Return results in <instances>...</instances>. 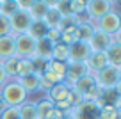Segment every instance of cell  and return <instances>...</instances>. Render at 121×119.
Listing matches in <instances>:
<instances>
[{"mask_svg":"<svg viewBox=\"0 0 121 119\" xmlns=\"http://www.w3.org/2000/svg\"><path fill=\"white\" fill-rule=\"evenodd\" d=\"M2 68H4L7 78H16V66H18V57H9L5 60H0Z\"/></svg>","mask_w":121,"mask_h":119,"instance_id":"obj_30","label":"cell"},{"mask_svg":"<svg viewBox=\"0 0 121 119\" xmlns=\"http://www.w3.org/2000/svg\"><path fill=\"white\" fill-rule=\"evenodd\" d=\"M93 32H95V25L91 21H78V25L73 30V39L80 43H87L93 36Z\"/></svg>","mask_w":121,"mask_h":119,"instance_id":"obj_13","label":"cell"},{"mask_svg":"<svg viewBox=\"0 0 121 119\" xmlns=\"http://www.w3.org/2000/svg\"><path fill=\"white\" fill-rule=\"evenodd\" d=\"M77 25H78V18H77V16H73V14L62 16L60 25H59V30H60V34H71V36H73V30H75Z\"/></svg>","mask_w":121,"mask_h":119,"instance_id":"obj_24","label":"cell"},{"mask_svg":"<svg viewBox=\"0 0 121 119\" xmlns=\"http://www.w3.org/2000/svg\"><path fill=\"white\" fill-rule=\"evenodd\" d=\"M93 76H95L96 84H98V87L102 91L114 89V87H117L121 84V68L107 64L103 69H100L98 73H95Z\"/></svg>","mask_w":121,"mask_h":119,"instance_id":"obj_3","label":"cell"},{"mask_svg":"<svg viewBox=\"0 0 121 119\" xmlns=\"http://www.w3.org/2000/svg\"><path fill=\"white\" fill-rule=\"evenodd\" d=\"M60 20H62V14L53 7V2H52V7L46 11L45 18H43V23L46 25V29H59Z\"/></svg>","mask_w":121,"mask_h":119,"instance_id":"obj_17","label":"cell"},{"mask_svg":"<svg viewBox=\"0 0 121 119\" xmlns=\"http://www.w3.org/2000/svg\"><path fill=\"white\" fill-rule=\"evenodd\" d=\"M0 100L5 107H20L27 101V93L20 87L16 80H11L0 89Z\"/></svg>","mask_w":121,"mask_h":119,"instance_id":"obj_1","label":"cell"},{"mask_svg":"<svg viewBox=\"0 0 121 119\" xmlns=\"http://www.w3.org/2000/svg\"><path fill=\"white\" fill-rule=\"evenodd\" d=\"M20 119H38V112H36V103L25 101L18 107Z\"/></svg>","mask_w":121,"mask_h":119,"instance_id":"obj_25","label":"cell"},{"mask_svg":"<svg viewBox=\"0 0 121 119\" xmlns=\"http://www.w3.org/2000/svg\"><path fill=\"white\" fill-rule=\"evenodd\" d=\"M73 114L77 119H98V105L95 101H82Z\"/></svg>","mask_w":121,"mask_h":119,"instance_id":"obj_11","label":"cell"},{"mask_svg":"<svg viewBox=\"0 0 121 119\" xmlns=\"http://www.w3.org/2000/svg\"><path fill=\"white\" fill-rule=\"evenodd\" d=\"M46 39H48L52 45H55V43H59L60 41V30L59 29H48L46 30Z\"/></svg>","mask_w":121,"mask_h":119,"instance_id":"obj_34","label":"cell"},{"mask_svg":"<svg viewBox=\"0 0 121 119\" xmlns=\"http://www.w3.org/2000/svg\"><path fill=\"white\" fill-rule=\"evenodd\" d=\"M68 57H69V46L62 45V43H55L52 46V57H50V60L68 62Z\"/></svg>","mask_w":121,"mask_h":119,"instance_id":"obj_22","label":"cell"},{"mask_svg":"<svg viewBox=\"0 0 121 119\" xmlns=\"http://www.w3.org/2000/svg\"><path fill=\"white\" fill-rule=\"evenodd\" d=\"M62 119H77V117H75V114H73V110H71V112H68V114H64Z\"/></svg>","mask_w":121,"mask_h":119,"instance_id":"obj_37","label":"cell"},{"mask_svg":"<svg viewBox=\"0 0 121 119\" xmlns=\"http://www.w3.org/2000/svg\"><path fill=\"white\" fill-rule=\"evenodd\" d=\"M89 55H91V50H89V46H87V43L75 41L71 46H69L68 62H86Z\"/></svg>","mask_w":121,"mask_h":119,"instance_id":"obj_9","label":"cell"},{"mask_svg":"<svg viewBox=\"0 0 121 119\" xmlns=\"http://www.w3.org/2000/svg\"><path fill=\"white\" fill-rule=\"evenodd\" d=\"M95 29H98V30H102V32H105V34H109V36H117L119 34V30H121V18H119V13L117 11H109L107 14H103L102 18L96 21V25H95Z\"/></svg>","mask_w":121,"mask_h":119,"instance_id":"obj_4","label":"cell"},{"mask_svg":"<svg viewBox=\"0 0 121 119\" xmlns=\"http://www.w3.org/2000/svg\"><path fill=\"white\" fill-rule=\"evenodd\" d=\"M46 25L43 21H32V25H30V29H29V36L34 39V41H38V39H43V37L46 36Z\"/></svg>","mask_w":121,"mask_h":119,"instance_id":"obj_27","label":"cell"},{"mask_svg":"<svg viewBox=\"0 0 121 119\" xmlns=\"http://www.w3.org/2000/svg\"><path fill=\"white\" fill-rule=\"evenodd\" d=\"M112 5L114 4L109 0H89L86 2V16L89 18V21H98L103 14L112 11Z\"/></svg>","mask_w":121,"mask_h":119,"instance_id":"obj_7","label":"cell"},{"mask_svg":"<svg viewBox=\"0 0 121 119\" xmlns=\"http://www.w3.org/2000/svg\"><path fill=\"white\" fill-rule=\"evenodd\" d=\"M66 101H68V103H69V107H71L73 110H75V108L78 107V105L82 103L84 100H82V96H80V94L77 93L75 89H69V93H68V98H66Z\"/></svg>","mask_w":121,"mask_h":119,"instance_id":"obj_32","label":"cell"},{"mask_svg":"<svg viewBox=\"0 0 121 119\" xmlns=\"http://www.w3.org/2000/svg\"><path fill=\"white\" fill-rule=\"evenodd\" d=\"M38 76H39V89L46 91V93H48V91L52 89L55 84H59V82H60V80L52 73V71H43V73H41V75H38Z\"/></svg>","mask_w":121,"mask_h":119,"instance_id":"obj_23","label":"cell"},{"mask_svg":"<svg viewBox=\"0 0 121 119\" xmlns=\"http://www.w3.org/2000/svg\"><path fill=\"white\" fill-rule=\"evenodd\" d=\"M18 0H0V14L5 18H11L16 11H18Z\"/></svg>","mask_w":121,"mask_h":119,"instance_id":"obj_26","label":"cell"},{"mask_svg":"<svg viewBox=\"0 0 121 119\" xmlns=\"http://www.w3.org/2000/svg\"><path fill=\"white\" fill-rule=\"evenodd\" d=\"M69 89H71V87H68L64 82L55 84V85H53L52 89L48 91V100L52 101V103H57V101H64L66 98H68Z\"/></svg>","mask_w":121,"mask_h":119,"instance_id":"obj_15","label":"cell"},{"mask_svg":"<svg viewBox=\"0 0 121 119\" xmlns=\"http://www.w3.org/2000/svg\"><path fill=\"white\" fill-rule=\"evenodd\" d=\"M34 69H32V62L30 59H18V66H16V78L27 76V75H32ZM14 78V80H16Z\"/></svg>","mask_w":121,"mask_h":119,"instance_id":"obj_29","label":"cell"},{"mask_svg":"<svg viewBox=\"0 0 121 119\" xmlns=\"http://www.w3.org/2000/svg\"><path fill=\"white\" fill-rule=\"evenodd\" d=\"M7 34H11L9 20L5 18V16H2V14H0V37H2V36H7Z\"/></svg>","mask_w":121,"mask_h":119,"instance_id":"obj_35","label":"cell"},{"mask_svg":"<svg viewBox=\"0 0 121 119\" xmlns=\"http://www.w3.org/2000/svg\"><path fill=\"white\" fill-rule=\"evenodd\" d=\"M112 43H114V37L112 36H109V34L102 32V30H98V29H95L91 39L87 41V46H89L91 52H95V53H105Z\"/></svg>","mask_w":121,"mask_h":119,"instance_id":"obj_8","label":"cell"},{"mask_svg":"<svg viewBox=\"0 0 121 119\" xmlns=\"http://www.w3.org/2000/svg\"><path fill=\"white\" fill-rule=\"evenodd\" d=\"M50 7H52V2H48V0H32L27 13L30 14L32 21H43V18H45L46 11Z\"/></svg>","mask_w":121,"mask_h":119,"instance_id":"obj_10","label":"cell"},{"mask_svg":"<svg viewBox=\"0 0 121 119\" xmlns=\"http://www.w3.org/2000/svg\"><path fill=\"white\" fill-rule=\"evenodd\" d=\"M16 82L20 84V87H22L27 94L39 91V76H38L36 73L27 75V76H22V78H16Z\"/></svg>","mask_w":121,"mask_h":119,"instance_id":"obj_16","label":"cell"},{"mask_svg":"<svg viewBox=\"0 0 121 119\" xmlns=\"http://www.w3.org/2000/svg\"><path fill=\"white\" fill-rule=\"evenodd\" d=\"M36 112H38V119H50L53 114V103L45 98V100H39L36 103Z\"/></svg>","mask_w":121,"mask_h":119,"instance_id":"obj_21","label":"cell"},{"mask_svg":"<svg viewBox=\"0 0 121 119\" xmlns=\"http://www.w3.org/2000/svg\"><path fill=\"white\" fill-rule=\"evenodd\" d=\"M52 46H53V45L46 39V37L38 39V41H36V52H34V55H36V57H41V59L50 60V57H52Z\"/></svg>","mask_w":121,"mask_h":119,"instance_id":"obj_19","label":"cell"},{"mask_svg":"<svg viewBox=\"0 0 121 119\" xmlns=\"http://www.w3.org/2000/svg\"><path fill=\"white\" fill-rule=\"evenodd\" d=\"M107 64H109V62H107V55H105V53H95V52H91V55L87 57V60H86L87 73L95 75V73H98L100 69H103Z\"/></svg>","mask_w":121,"mask_h":119,"instance_id":"obj_12","label":"cell"},{"mask_svg":"<svg viewBox=\"0 0 121 119\" xmlns=\"http://www.w3.org/2000/svg\"><path fill=\"white\" fill-rule=\"evenodd\" d=\"M32 25V18L27 11L18 9L14 14L9 18V27H11V34L13 36H20V34H27Z\"/></svg>","mask_w":121,"mask_h":119,"instance_id":"obj_6","label":"cell"},{"mask_svg":"<svg viewBox=\"0 0 121 119\" xmlns=\"http://www.w3.org/2000/svg\"><path fill=\"white\" fill-rule=\"evenodd\" d=\"M9 57H14V36L13 34L0 37V60H5Z\"/></svg>","mask_w":121,"mask_h":119,"instance_id":"obj_14","label":"cell"},{"mask_svg":"<svg viewBox=\"0 0 121 119\" xmlns=\"http://www.w3.org/2000/svg\"><path fill=\"white\" fill-rule=\"evenodd\" d=\"M7 75H5V71H4V68H2V64H0V89H2V87L5 85V84H7Z\"/></svg>","mask_w":121,"mask_h":119,"instance_id":"obj_36","label":"cell"},{"mask_svg":"<svg viewBox=\"0 0 121 119\" xmlns=\"http://www.w3.org/2000/svg\"><path fill=\"white\" fill-rule=\"evenodd\" d=\"M46 71H52L60 82H64L66 75H68V62H59V60H48Z\"/></svg>","mask_w":121,"mask_h":119,"instance_id":"obj_20","label":"cell"},{"mask_svg":"<svg viewBox=\"0 0 121 119\" xmlns=\"http://www.w3.org/2000/svg\"><path fill=\"white\" fill-rule=\"evenodd\" d=\"M69 13L73 16H84L86 14V2L82 0H69Z\"/></svg>","mask_w":121,"mask_h":119,"instance_id":"obj_31","label":"cell"},{"mask_svg":"<svg viewBox=\"0 0 121 119\" xmlns=\"http://www.w3.org/2000/svg\"><path fill=\"white\" fill-rule=\"evenodd\" d=\"M71 89H75L77 93L82 96L84 101H98L100 93H102V89L98 87V84H96L93 75H84V76H80Z\"/></svg>","mask_w":121,"mask_h":119,"instance_id":"obj_2","label":"cell"},{"mask_svg":"<svg viewBox=\"0 0 121 119\" xmlns=\"http://www.w3.org/2000/svg\"><path fill=\"white\" fill-rule=\"evenodd\" d=\"M0 119H20L18 107H5L0 112Z\"/></svg>","mask_w":121,"mask_h":119,"instance_id":"obj_33","label":"cell"},{"mask_svg":"<svg viewBox=\"0 0 121 119\" xmlns=\"http://www.w3.org/2000/svg\"><path fill=\"white\" fill-rule=\"evenodd\" d=\"M105 55H107V62H109L110 66L121 68V43L114 41L112 45L109 46V50L105 52Z\"/></svg>","mask_w":121,"mask_h":119,"instance_id":"obj_18","label":"cell"},{"mask_svg":"<svg viewBox=\"0 0 121 119\" xmlns=\"http://www.w3.org/2000/svg\"><path fill=\"white\" fill-rule=\"evenodd\" d=\"M98 119H119V108L114 105H102L98 108Z\"/></svg>","mask_w":121,"mask_h":119,"instance_id":"obj_28","label":"cell"},{"mask_svg":"<svg viewBox=\"0 0 121 119\" xmlns=\"http://www.w3.org/2000/svg\"><path fill=\"white\" fill-rule=\"evenodd\" d=\"M36 52V41L29 34L14 36V57L18 59H32Z\"/></svg>","mask_w":121,"mask_h":119,"instance_id":"obj_5","label":"cell"}]
</instances>
